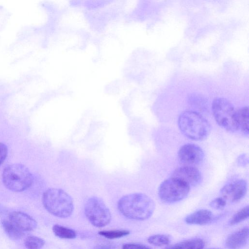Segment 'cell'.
<instances>
[{
  "mask_svg": "<svg viewBox=\"0 0 249 249\" xmlns=\"http://www.w3.org/2000/svg\"><path fill=\"white\" fill-rule=\"evenodd\" d=\"M227 201L222 197H216L212 200L210 203V206L216 210L223 209L226 206Z\"/></svg>",
  "mask_w": 249,
  "mask_h": 249,
  "instance_id": "cell-22",
  "label": "cell"
},
{
  "mask_svg": "<svg viewBox=\"0 0 249 249\" xmlns=\"http://www.w3.org/2000/svg\"><path fill=\"white\" fill-rule=\"evenodd\" d=\"M178 158L179 162L183 166H194L203 161L204 153L198 145L187 143L180 147L178 153Z\"/></svg>",
  "mask_w": 249,
  "mask_h": 249,
  "instance_id": "cell-8",
  "label": "cell"
},
{
  "mask_svg": "<svg viewBox=\"0 0 249 249\" xmlns=\"http://www.w3.org/2000/svg\"><path fill=\"white\" fill-rule=\"evenodd\" d=\"M249 215V207L246 206L239 210L229 222L230 225H234L246 219Z\"/></svg>",
  "mask_w": 249,
  "mask_h": 249,
  "instance_id": "cell-19",
  "label": "cell"
},
{
  "mask_svg": "<svg viewBox=\"0 0 249 249\" xmlns=\"http://www.w3.org/2000/svg\"><path fill=\"white\" fill-rule=\"evenodd\" d=\"M84 212L89 222L96 227L107 225L110 222L111 214L109 209L100 197H89L84 206Z\"/></svg>",
  "mask_w": 249,
  "mask_h": 249,
  "instance_id": "cell-6",
  "label": "cell"
},
{
  "mask_svg": "<svg viewBox=\"0 0 249 249\" xmlns=\"http://www.w3.org/2000/svg\"><path fill=\"white\" fill-rule=\"evenodd\" d=\"M204 245L205 243L203 240L196 238L178 243L164 249H203Z\"/></svg>",
  "mask_w": 249,
  "mask_h": 249,
  "instance_id": "cell-15",
  "label": "cell"
},
{
  "mask_svg": "<svg viewBox=\"0 0 249 249\" xmlns=\"http://www.w3.org/2000/svg\"><path fill=\"white\" fill-rule=\"evenodd\" d=\"M236 118L238 129L245 135H249V113L248 107H244L236 110Z\"/></svg>",
  "mask_w": 249,
  "mask_h": 249,
  "instance_id": "cell-14",
  "label": "cell"
},
{
  "mask_svg": "<svg viewBox=\"0 0 249 249\" xmlns=\"http://www.w3.org/2000/svg\"><path fill=\"white\" fill-rule=\"evenodd\" d=\"M8 153L6 145L3 143L0 142V165L5 160Z\"/></svg>",
  "mask_w": 249,
  "mask_h": 249,
  "instance_id": "cell-24",
  "label": "cell"
},
{
  "mask_svg": "<svg viewBox=\"0 0 249 249\" xmlns=\"http://www.w3.org/2000/svg\"><path fill=\"white\" fill-rule=\"evenodd\" d=\"M117 207L119 212L127 218L144 220L152 215L155 203L146 194L134 193L121 197L118 201Z\"/></svg>",
  "mask_w": 249,
  "mask_h": 249,
  "instance_id": "cell-1",
  "label": "cell"
},
{
  "mask_svg": "<svg viewBox=\"0 0 249 249\" xmlns=\"http://www.w3.org/2000/svg\"><path fill=\"white\" fill-rule=\"evenodd\" d=\"M247 192V183L246 180L238 179L225 185L220 193L227 202L235 203L241 200Z\"/></svg>",
  "mask_w": 249,
  "mask_h": 249,
  "instance_id": "cell-9",
  "label": "cell"
},
{
  "mask_svg": "<svg viewBox=\"0 0 249 249\" xmlns=\"http://www.w3.org/2000/svg\"><path fill=\"white\" fill-rule=\"evenodd\" d=\"M213 219V215L211 211L206 209L196 211L187 216L185 221L188 224L206 225Z\"/></svg>",
  "mask_w": 249,
  "mask_h": 249,
  "instance_id": "cell-13",
  "label": "cell"
},
{
  "mask_svg": "<svg viewBox=\"0 0 249 249\" xmlns=\"http://www.w3.org/2000/svg\"></svg>",
  "mask_w": 249,
  "mask_h": 249,
  "instance_id": "cell-27",
  "label": "cell"
},
{
  "mask_svg": "<svg viewBox=\"0 0 249 249\" xmlns=\"http://www.w3.org/2000/svg\"><path fill=\"white\" fill-rule=\"evenodd\" d=\"M55 236L62 239H72L76 237V232L72 229L55 224L52 228Z\"/></svg>",
  "mask_w": 249,
  "mask_h": 249,
  "instance_id": "cell-17",
  "label": "cell"
},
{
  "mask_svg": "<svg viewBox=\"0 0 249 249\" xmlns=\"http://www.w3.org/2000/svg\"><path fill=\"white\" fill-rule=\"evenodd\" d=\"M190 187L182 181L171 177L163 181L158 188V196L164 203H173L185 198Z\"/></svg>",
  "mask_w": 249,
  "mask_h": 249,
  "instance_id": "cell-7",
  "label": "cell"
},
{
  "mask_svg": "<svg viewBox=\"0 0 249 249\" xmlns=\"http://www.w3.org/2000/svg\"><path fill=\"white\" fill-rule=\"evenodd\" d=\"M45 241L35 236H28L25 240L24 244L27 249H42Z\"/></svg>",
  "mask_w": 249,
  "mask_h": 249,
  "instance_id": "cell-18",
  "label": "cell"
},
{
  "mask_svg": "<svg viewBox=\"0 0 249 249\" xmlns=\"http://www.w3.org/2000/svg\"><path fill=\"white\" fill-rule=\"evenodd\" d=\"M147 241L150 244L156 246L167 245L170 242V237L165 234H155L148 237Z\"/></svg>",
  "mask_w": 249,
  "mask_h": 249,
  "instance_id": "cell-20",
  "label": "cell"
},
{
  "mask_svg": "<svg viewBox=\"0 0 249 249\" xmlns=\"http://www.w3.org/2000/svg\"><path fill=\"white\" fill-rule=\"evenodd\" d=\"M2 179L4 186L15 192L26 190L33 182V177L29 169L18 163L6 166L3 171Z\"/></svg>",
  "mask_w": 249,
  "mask_h": 249,
  "instance_id": "cell-4",
  "label": "cell"
},
{
  "mask_svg": "<svg viewBox=\"0 0 249 249\" xmlns=\"http://www.w3.org/2000/svg\"><path fill=\"white\" fill-rule=\"evenodd\" d=\"M127 230H110L103 231L99 232V234L106 238L113 239L123 237L129 234Z\"/></svg>",
  "mask_w": 249,
  "mask_h": 249,
  "instance_id": "cell-21",
  "label": "cell"
},
{
  "mask_svg": "<svg viewBox=\"0 0 249 249\" xmlns=\"http://www.w3.org/2000/svg\"><path fill=\"white\" fill-rule=\"evenodd\" d=\"M122 249H151L150 248L143 245L134 243L124 244L123 245Z\"/></svg>",
  "mask_w": 249,
  "mask_h": 249,
  "instance_id": "cell-23",
  "label": "cell"
},
{
  "mask_svg": "<svg viewBox=\"0 0 249 249\" xmlns=\"http://www.w3.org/2000/svg\"><path fill=\"white\" fill-rule=\"evenodd\" d=\"M171 177L182 181L190 187L199 184L202 181L201 174L195 166H182L178 167L173 172Z\"/></svg>",
  "mask_w": 249,
  "mask_h": 249,
  "instance_id": "cell-10",
  "label": "cell"
},
{
  "mask_svg": "<svg viewBox=\"0 0 249 249\" xmlns=\"http://www.w3.org/2000/svg\"><path fill=\"white\" fill-rule=\"evenodd\" d=\"M8 220L23 232L33 231L37 226V222L33 217L21 212H12Z\"/></svg>",
  "mask_w": 249,
  "mask_h": 249,
  "instance_id": "cell-11",
  "label": "cell"
},
{
  "mask_svg": "<svg viewBox=\"0 0 249 249\" xmlns=\"http://www.w3.org/2000/svg\"><path fill=\"white\" fill-rule=\"evenodd\" d=\"M2 224L5 232L11 239L18 240L24 235V232L18 229L8 219L4 220Z\"/></svg>",
  "mask_w": 249,
  "mask_h": 249,
  "instance_id": "cell-16",
  "label": "cell"
},
{
  "mask_svg": "<svg viewBox=\"0 0 249 249\" xmlns=\"http://www.w3.org/2000/svg\"><path fill=\"white\" fill-rule=\"evenodd\" d=\"M248 163V157L246 154H241L237 159V163L240 166L245 167Z\"/></svg>",
  "mask_w": 249,
  "mask_h": 249,
  "instance_id": "cell-25",
  "label": "cell"
},
{
  "mask_svg": "<svg viewBox=\"0 0 249 249\" xmlns=\"http://www.w3.org/2000/svg\"><path fill=\"white\" fill-rule=\"evenodd\" d=\"M94 249H115V248L110 245L100 244L95 246Z\"/></svg>",
  "mask_w": 249,
  "mask_h": 249,
  "instance_id": "cell-26",
  "label": "cell"
},
{
  "mask_svg": "<svg viewBox=\"0 0 249 249\" xmlns=\"http://www.w3.org/2000/svg\"><path fill=\"white\" fill-rule=\"evenodd\" d=\"M249 234L248 227H244L230 234L225 241L228 249H240L247 243Z\"/></svg>",
  "mask_w": 249,
  "mask_h": 249,
  "instance_id": "cell-12",
  "label": "cell"
},
{
  "mask_svg": "<svg viewBox=\"0 0 249 249\" xmlns=\"http://www.w3.org/2000/svg\"><path fill=\"white\" fill-rule=\"evenodd\" d=\"M178 124L181 132L193 141L204 140L211 131V126L208 121L200 114L194 111L182 112L178 117Z\"/></svg>",
  "mask_w": 249,
  "mask_h": 249,
  "instance_id": "cell-2",
  "label": "cell"
},
{
  "mask_svg": "<svg viewBox=\"0 0 249 249\" xmlns=\"http://www.w3.org/2000/svg\"><path fill=\"white\" fill-rule=\"evenodd\" d=\"M212 110L216 122L221 127L230 132L238 129L236 110L227 99L215 98L212 104Z\"/></svg>",
  "mask_w": 249,
  "mask_h": 249,
  "instance_id": "cell-5",
  "label": "cell"
},
{
  "mask_svg": "<svg viewBox=\"0 0 249 249\" xmlns=\"http://www.w3.org/2000/svg\"><path fill=\"white\" fill-rule=\"evenodd\" d=\"M42 203L49 213L59 218L70 216L74 210L71 196L59 188H51L46 190L42 195Z\"/></svg>",
  "mask_w": 249,
  "mask_h": 249,
  "instance_id": "cell-3",
  "label": "cell"
}]
</instances>
